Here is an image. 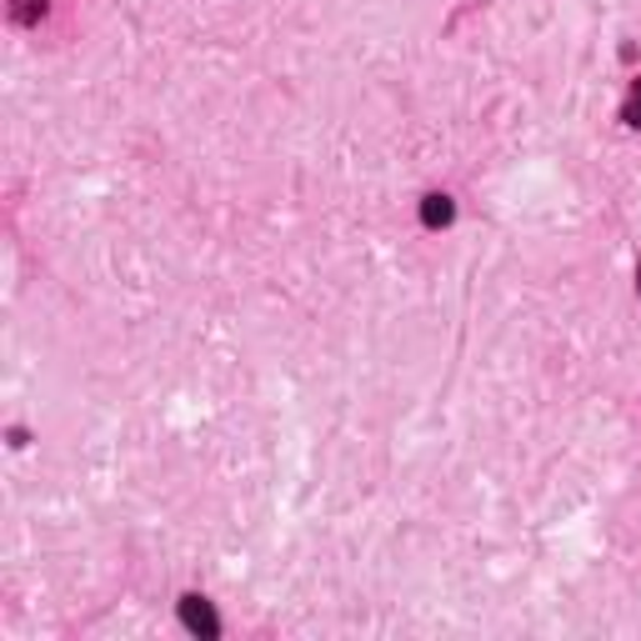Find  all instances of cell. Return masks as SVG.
I'll use <instances>...</instances> for the list:
<instances>
[{
	"instance_id": "cell-1",
	"label": "cell",
	"mask_w": 641,
	"mask_h": 641,
	"mask_svg": "<svg viewBox=\"0 0 641 641\" xmlns=\"http://www.w3.org/2000/svg\"><path fill=\"white\" fill-rule=\"evenodd\" d=\"M181 621L196 631V637H221V621H216V611H211L206 597H181Z\"/></svg>"
},
{
	"instance_id": "cell-2",
	"label": "cell",
	"mask_w": 641,
	"mask_h": 641,
	"mask_svg": "<svg viewBox=\"0 0 641 641\" xmlns=\"http://www.w3.org/2000/svg\"><path fill=\"white\" fill-rule=\"evenodd\" d=\"M451 221H457V201L446 196V191H431V196L421 201V226L426 231H446Z\"/></svg>"
},
{
	"instance_id": "cell-3",
	"label": "cell",
	"mask_w": 641,
	"mask_h": 641,
	"mask_svg": "<svg viewBox=\"0 0 641 641\" xmlns=\"http://www.w3.org/2000/svg\"><path fill=\"white\" fill-rule=\"evenodd\" d=\"M621 120H627L631 131H641V76H637V81H631L627 100H621Z\"/></svg>"
},
{
	"instance_id": "cell-4",
	"label": "cell",
	"mask_w": 641,
	"mask_h": 641,
	"mask_svg": "<svg viewBox=\"0 0 641 641\" xmlns=\"http://www.w3.org/2000/svg\"><path fill=\"white\" fill-rule=\"evenodd\" d=\"M15 21H21V25H35V21H41V15H45V0H15Z\"/></svg>"
},
{
	"instance_id": "cell-5",
	"label": "cell",
	"mask_w": 641,
	"mask_h": 641,
	"mask_svg": "<svg viewBox=\"0 0 641 641\" xmlns=\"http://www.w3.org/2000/svg\"><path fill=\"white\" fill-rule=\"evenodd\" d=\"M637 296H641V266H637Z\"/></svg>"
}]
</instances>
